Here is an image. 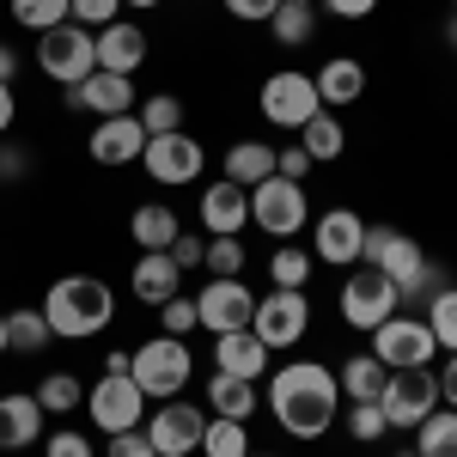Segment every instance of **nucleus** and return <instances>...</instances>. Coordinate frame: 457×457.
<instances>
[{
  "instance_id": "f257e3e1",
  "label": "nucleus",
  "mask_w": 457,
  "mask_h": 457,
  "mask_svg": "<svg viewBox=\"0 0 457 457\" xmlns=\"http://www.w3.org/2000/svg\"><path fill=\"white\" fill-rule=\"evenodd\" d=\"M336 403H342V385L317 360H293V366H281L269 378V415L293 439H323L329 421H336Z\"/></svg>"
},
{
  "instance_id": "f03ea898",
  "label": "nucleus",
  "mask_w": 457,
  "mask_h": 457,
  "mask_svg": "<svg viewBox=\"0 0 457 457\" xmlns=\"http://www.w3.org/2000/svg\"><path fill=\"white\" fill-rule=\"evenodd\" d=\"M43 317H49V336L86 342V336H98L116 317V293L98 275H62V281L49 287V299H43Z\"/></svg>"
},
{
  "instance_id": "7ed1b4c3",
  "label": "nucleus",
  "mask_w": 457,
  "mask_h": 457,
  "mask_svg": "<svg viewBox=\"0 0 457 457\" xmlns=\"http://www.w3.org/2000/svg\"><path fill=\"white\" fill-rule=\"evenodd\" d=\"M250 226L256 232H269L275 245H293L305 226H312V202H305V183H293V177H262L256 189H250Z\"/></svg>"
},
{
  "instance_id": "20e7f679",
  "label": "nucleus",
  "mask_w": 457,
  "mask_h": 457,
  "mask_svg": "<svg viewBox=\"0 0 457 457\" xmlns=\"http://www.w3.org/2000/svg\"><path fill=\"white\" fill-rule=\"evenodd\" d=\"M129 378L146 390V396H159V403H171L177 390L195 378V360L183 348V336H153L141 348L129 353Z\"/></svg>"
},
{
  "instance_id": "39448f33",
  "label": "nucleus",
  "mask_w": 457,
  "mask_h": 457,
  "mask_svg": "<svg viewBox=\"0 0 457 457\" xmlns=\"http://www.w3.org/2000/svg\"><path fill=\"white\" fill-rule=\"evenodd\" d=\"M37 68L49 73L62 92L79 86V79H92L98 73V31H86V25H55V31L37 37Z\"/></svg>"
},
{
  "instance_id": "423d86ee",
  "label": "nucleus",
  "mask_w": 457,
  "mask_h": 457,
  "mask_svg": "<svg viewBox=\"0 0 457 457\" xmlns=\"http://www.w3.org/2000/svg\"><path fill=\"white\" fill-rule=\"evenodd\" d=\"M378 409H385L390 427L415 433V427L439 409V378H433V366H403V372H390L385 390H378Z\"/></svg>"
},
{
  "instance_id": "0eeeda50",
  "label": "nucleus",
  "mask_w": 457,
  "mask_h": 457,
  "mask_svg": "<svg viewBox=\"0 0 457 457\" xmlns=\"http://www.w3.org/2000/svg\"><path fill=\"white\" fill-rule=\"evenodd\" d=\"M250 329H256L269 348H293V342H305V336H312V299H305V287H275V293H262V299H256V317H250Z\"/></svg>"
},
{
  "instance_id": "6e6552de",
  "label": "nucleus",
  "mask_w": 457,
  "mask_h": 457,
  "mask_svg": "<svg viewBox=\"0 0 457 457\" xmlns=\"http://www.w3.org/2000/svg\"><path fill=\"white\" fill-rule=\"evenodd\" d=\"M317 110H323V98H317V79L312 73H299V68H281V73H269L262 79V116L275 122V129H305Z\"/></svg>"
},
{
  "instance_id": "1a4fd4ad",
  "label": "nucleus",
  "mask_w": 457,
  "mask_h": 457,
  "mask_svg": "<svg viewBox=\"0 0 457 457\" xmlns=\"http://www.w3.org/2000/svg\"><path fill=\"white\" fill-rule=\"evenodd\" d=\"M396 305H403V299H396V281L378 275V269H366V262L342 281V323H348V329H378Z\"/></svg>"
},
{
  "instance_id": "9d476101",
  "label": "nucleus",
  "mask_w": 457,
  "mask_h": 457,
  "mask_svg": "<svg viewBox=\"0 0 457 457\" xmlns=\"http://www.w3.org/2000/svg\"><path fill=\"white\" fill-rule=\"evenodd\" d=\"M372 353L385 360L390 372H403V366H433L439 342H433L427 317H396V312H390L385 323L372 329Z\"/></svg>"
},
{
  "instance_id": "9b49d317",
  "label": "nucleus",
  "mask_w": 457,
  "mask_h": 457,
  "mask_svg": "<svg viewBox=\"0 0 457 457\" xmlns=\"http://www.w3.org/2000/svg\"><path fill=\"white\" fill-rule=\"evenodd\" d=\"M146 177L153 183H165V189H183V183H195L202 177V165H208V153H202V141L195 135H146Z\"/></svg>"
},
{
  "instance_id": "f8f14e48",
  "label": "nucleus",
  "mask_w": 457,
  "mask_h": 457,
  "mask_svg": "<svg viewBox=\"0 0 457 457\" xmlns=\"http://www.w3.org/2000/svg\"><path fill=\"white\" fill-rule=\"evenodd\" d=\"M86 409H92V421L104 427V433H129V427H141V415H146V390L122 372H104L98 385L86 390Z\"/></svg>"
},
{
  "instance_id": "ddd939ff",
  "label": "nucleus",
  "mask_w": 457,
  "mask_h": 457,
  "mask_svg": "<svg viewBox=\"0 0 457 457\" xmlns=\"http://www.w3.org/2000/svg\"><path fill=\"white\" fill-rule=\"evenodd\" d=\"M250 317H256V293H250L238 275H232V281H208L202 293H195V323L213 329V336L250 329Z\"/></svg>"
},
{
  "instance_id": "4468645a",
  "label": "nucleus",
  "mask_w": 457,
  "mask_h": 457,
  "mask_svg": "<svg viewBox=\"0 0 457 457\" xmlns=\"http://www.w3.org/2000/svg\"><path fill=\"white\" fill-rule=\"evenodd\" d=\"M202 433H208V415H202L195 403H183V396L159 403V415L146 421V439H153L159 457H189L195 445H202Z\"/></svg>"
},
{
  "instance_id": "2eb2a0df",
  "label": "nucleus",
  "mask_w": 457,
  "mask_h": 457,
  "mask_svg": "<svg viewBox=\"0 0 457 457\" xmlns=\"http://www.w3.org/2000/svg\"><path fill=\"white\" fill-rule=\"evenodd\" d=\"M360 262H366V269H378V275H390V281H409L427 256H421V245H415L409 232H396V226H366Z\"/></svg>"
},
{
  "instance_id": "dca6fc26",
  "label": "nucleus",
  "mask_w": 457,
  "mask_h": 457,
  "mask_svg": "<svg viewBox=\"0 0 457 457\" xmlns=\"http://www.w3.org/2000/svg\"><path fill=\"white\" fill-rule=\"evenodd\" d=\"M360 245H366V220H360L353 208H329L323 220H317V232H312V256L336 262V269L360 262Z\"/></svg>"
},
{
  "instance_id": "f3484780",
  "label": "nucleus",
  "mask_w": 457,
  "mask_h": 457,
  "mask_svg": "<svg viewBox=\"0 0 457 457\" xmlns=\"http://www.w3.org/2000/svg\"><path fill=\"white\" fill-rule=\"evenodd\" d=\"M68 104L73 110H98V116H135V79L129 73H92V79H79V86H68Z\"/></svg>"
},
{
  "instance_id": "a211bd4d",
  "label": "nucleus",
  "mask_w": 457,
  "mask_h": 457,
  "mask_svg": "<svg viewBox=\"0 0 457 457\" xmlns=\"http://www.w3.org/2000/svg\"><path fill=\"white\" fill-rule=\"evenodd\" d=\"M86 146H92L98 165H135L146 153V129H141V116H98Z\"/></svg>"
},
{
  "instance_id": "6ab92c4d",
  "label": "nucleus",
  "mask_w": 457,
  "mask_h": 457,
  "mask_svg": "<svg viewBox=\"0 0 457 457\" xmlns=\"http://www.w3.org/2000/svg\"><path fill=\"white\" fill-rule=\"evenodd\" d=\"M202 226H208L213 238H238L250 226V189L245 183H232V177L226 183H208L202 189Z\"/></svg>"
},
{
  "instance_id": "aec40b11",
  "label": "nucleus",
  "mask_w": 457,
  "mask_h": 457,
  "mask_svg": "<svg viewBox=\"0 0 457 457\" xmlns=\"http://www.w3.org/2000/svg\"><path fill=\"white\" fill-rule=\"evenodd\" d=\"M269 342L256 329H226L213 336V372H232V378H262L269 372Z\"/></svg>"
},
{
  "instance_id": "412c9836",
  "label": "nucleus",
  "mask_w": 457,
  "mask_h": 457,
  "mask_svg": "<svg viewBox=\"0 0 457 457\" xmlns=\"http://www.w3.org/2000/svg\"><path fill=\"white\" fill-rule=\"evenodd\" d=\"M141 62H146V31L141 25H122V19H116V25L98 31V68L104 73H135Z\"/></svg>"
},
{
  "instance_id": "4be33fe9",
  "label": "nucleus",
  "mask_w": 457,
  "mask_h": 457,
  "mask_svg": "<svg viewBox=\"0 0 457 457\" xmlns=\"http://www.w3.org/2000/svg\"><path fill=\"white\" fill-rule=\"evenodd\" d=\"M135 299L141 305H165V299H177V281H183V269H177L165 250H141V262H135Z\"/></svg>"
},
{
  "instance_id": "5701e85b",
  "label": "nucleus",
  "mask_w": 457,
  "mask_h": 457,
  "mask_svg": "<svg viewBox=\"0 0 457 457\" xmlns=\"http://www.w3.org/2000/svg\"><path fill=\"white\" fill-rule=\"evenodd\" d=\"M43 433V403L37 396H0V452H25Z\"/></svg>"
},
{
  "instance_id": "b1692460",
  "label": "nucleus",
  "mask_w": 457,
  "mask_h": 457,
  "mask_svg": "<svg viewBox=\"0 0 457 457\" xmlns=\"http://www.w3.org/2000/svg\"><path fill=\"white\" fill-rule=\"evenodd\" d=\"M312 79H317V98H323V110H342V104H353V98L366 92V68H360L353 55H336V62H323Z\"/></svg>"
},
{
  "instance_id": "393cba45",
  "label": "nucleus",
  "mask_w": 457,
  "mask_h": 457,
  "mask_svg": "<svg viewBox=\"0 0 457 457\" xmlns=\"http://www.w3.org/2000/svg\"><path fill=\"white\" fill-rule=\"evenodd\" d=\"M208 409L220 415V421H250V415H256V378L213 372L208 378Z\"/></svg>"
},
{
  "instance_id": "a878e982",
  "label": "nucleus",
  "mask_w": 457,
  "mask_h": 457,
  "mask_svg": "<svg viewBox=\"0 0 457 457\" xmlns=\"http://www.w3.org/2000/svg\"><path fill=\"white\" fill-rule=\"evenodd\" d=\"M129 232H135V245H141V250H171L177 213L165 208V202H141V208L129 213Z\"/></svg>"
},
{
  "instance_id": "bb28decb",
  "label": "nucleus",
  "mask_w": 457,
  "mask_h": 457,
  "mask_svg": "<svg viewBox=\"0 0 457 457\" xmlns=\"http://www.w3.org/2000/svg\"><path fill=\"white\" fill-rule=\"evenodd\" d=\"M269 31H275V43H287V49L312 43L317 37V0H281L275 19H269Z\"/></svg>"
},
{
  "instance_id": "cd10ccee",
  "label": "nucleus",
  "mask_w": 457,
  "mask_h": 457,
  "mask_svg": "<svg viewBox=\"0 0 457 457\" xmlns=\"http://www.w3.org/2000/svg\"><path fill=\"white\" fill-rule=\"evenodd\" d=\"M342 141H348V135H342V116H336V110H317L312 122L299 129V146L312 153V165H329V159H342Z\"/></svg>"
},
{
  "instance_id": "c85d7f7f",
  "label": "nucleus",
  "mask_w": 457,
  "mask_h": 457,
  "mask_svg": "<svg viewBox=\"0 0 457 457\" xmlns=\"http://www.w3.org/2000/svg\"><path fill=\"white\" fill-rule=\"evenodd\" d=\"M385 378H390V366L378 360V353H353V360H342V390H348L353 403H378Z\"/></svg>"
},
{
  "instance_id": "c756f323",
  "label": "nucleus",
  "mask_w": 457,
  "mask_h": 457,
  "mask_svg": "<svg viewBox=\"0 0 457 457\" xmlns=\"http://www.w3.org/2000/svg\"><path fill=\"white\" fill-rule=\"evenodd\" d=\"M226 177H232V183H245V189H256L262 177H275V146L238 141L232 153H226Z\"/></svg>"
},
{
  "instance_id": "7c9ffc66",
  "label": "nucleus",
  "mask_w": 457,
  "mask_h": 457,
  "mask_svg": "<svg viewBox=\"0 0 457 457\" xmlns=\"http://www.w3.org/2000/svg\"><path fill=\"white\" fill-rule=\"evenodd\" d=\"M6 348L12 353H43L49 348V317H43V305L6 312Z\"/></svg>"
},
{
  "instance_id": "2f4dec72",
  "label": "nucleus",
  "mask_w": 457,
  "mask_h": 457,
  "mask_svg": "<svg viewBox=\"0 0 457 457\" xmlns=\"http://www.w3.org/2000/svg\"><path fill=\"white\" fill-rule=\"evenodd\" d=\"M415 457H457V409H433L415 427Z\"/></svg>"
},
{
  "instance_id": "473e14b6",
  "label": "nucleus",
  "mask_w": 457,
  "mask_h": 457,
  "mask_svg": "<svg viewBox=\"0 0 457 457\" xmlns=\"http://www.w3.org/2000/svg\"><path fill=\"white\" fill-rule=\"evenodd\" d=\"M31 396L43 403V415H73V409L86 403V385H79L73 372H49V378H43Z\"/></svg>"
},
{
  "instance_id": "72a5a7b5",
  "label": "nucleus",
  "mask_w": 457,
  "mask_h": 457,
  "mask_svg": "<svg viewBox=\"0 0 457 457\" xmlns=\"http://www.w3.org/2000/svg\"><path fill=\"white\" fill-rule=\"evenodd\" d=\"M202 457H250V421H220L213 415L202 433Z\"/></svg>"
},
{
  "instance_id": "f704fd0d",
  "label": "nucleus",
  "mask_w": 457,
  "mask_h": 457,
  "mask_svg": "<svg viewBox=\"0 0 457 457\" xmlns=\"http://www.w3.org/2000/svg\"><path fill=\"white\" fill-rule=\"evenodd\" d=\"M427 329H433V342L445 353H457V287H445V293L427 299Z\"/></svg>"
},
{
  "instance_id": "c9c22d12",
  "label": "nucleus",
  "mask_w": 457,
  "mask_h": 457,
  "mask_svg": "<svg viewBox=\"0 0 457 457\" xmlns=\"http://www.w3.org/2000/svg\"><path fill=\"white\" fill-rule=\"evenodd\" d=\"M12 25H25V31H55V25H68V0H12Z\"/></svg>"
},
{
  "instance_id": "e433bc0d",
  "label": "nucleus",
  "mask_w": 457,
  "mask_h": 457,
  "mask_svg": "<svg viewBox=\"0 0 457 457\" xmlns=\"http://www.w3.org/2000/svg\"><path fill=\"white\" fill-rule=\"evenodd\" d=\"M269 281L275 287H305L312 281V256L299 245H275V256H269Z\"/></svg>"
},
{
  "instance_id": "4c0bfd02",
  "label": "nucleus",
  "mask_w": 457,
  "mask_h": 457,
  "mask_svg": "<svg viewBox=\"0 0 457 457\" xmlns=\"http://www.w3.org/2000/svg\"><path fill=\"white\" fill-rule=\"evenodd\" d=\"M135 116H141V129H146V135H177V129H183V104H177L171 92H159V98L135 104Z\"/></svg>"
},
{
  "instance_id": "58836bf2",
  "label": "nucleus",
  "mask_w": 457,
  "mask_h": 457,
  "mask_svg": "<svg viewBox=\"0 0 457 457\" xmlns=\"http://www.w3.org/2000/svg\"><path fill=\"white\" fill-rule=\"evenodd\" d=\"M202 269H208L213 281H232V275H245V238H208V256H202Z\"/></svg>"
},
{
  "instance_id": "ea45409f",
  "label": "nucleus",
  "mask_w": 457,
  "mask_h": 457,
  "mask_svg": "<svg viewBox=\"0 0 457 457\" xmlns=\"http://www.w3.org/2000/svg\"><path fill=\"white\" fill-rule=\"evenodd\" d=\"M348 433L360 439V445H378V439L390 433L385 409H378V403H353V409H348Z\"/></svg>"
},
{
  "instance_id": "a19ab883",
  "label": "nucleus",
  "mask_w": 457,
  "mask_h": 457,
  "mask_svg": "<svg viewBox=\"0 0 457 457\" xmlns=\"http://www.w3.org/2000/svg\"><path fill=\"white\" fill-rule=\"evenodd\" d=\"M439 281H445V269H433V262H421V269H415L409 281H396V299H403V305H427L433 293H445Z\"/></svg>"
},
{
  "instance_id": "79ce46f5",
  "label": "nucleus",
  "mask_w": 457,
  "mask_h": 457,
  "mask_svg": "<svg viewBox=\"0 0 457 457\" xmlns=\"http://www.w3.org/2000/svg\"><path fill=\"white\" fill-rule=\"evenodd\" d=\"M116 12H122V0H68V19H73V25H86V31L116 25Z\"/></svg>"
},
{
  "instance_id": "37998d69",
  "label": "nucleus",
  "mask_w": 457,
  "mask_h": 457,
  "mask_svg": "<svg viewBox=\"0 0 457 457\" xmlns=\"http://www.w3.org/2000/svg\"><path fill=\"white\" fill-rule=\"evenodd\" d=\"M159 323H165V336H189V329H195V299H183V293L165 299V305H159Z\"/></svg>"
},
{
  "instance_id": "c03bdc74",
  "label": "nucleus",
  "mask_w": 457,
  "mask_h": 457,
  "mask_svg": "<svg viewBox=\"0 0 457 457\" xmlns=\"http://www.w3.org/2000/svg\"><path fill=\"white\" fill-rule=\"evenodd\" d=\"M104 457H159V452H153V439H146V427H129V433H110Z\"/></svg>"
},
{
  "instance_id": "a18cd8bd",
  "label": "nucleus",
  "mask_w": 457,
  "mask_h": 457,
  "mask_svg": "<svg viewBox=\"0 0 457 457\" xmlns=\"http://www.w3.org/2000/svg\"><path fill=\"white\" fill-rule=\"evenodd\" d=\"M43 457H92V439H86L79 427H62V433H49Z\"/></svg>"
},
{
  "instance_id": "49530a36",
  "label": "nucleus",
  "mask_w": 457,
  "mask_h": 457,
  "mask_svg": "<svg viewBox=\"0 0 457 457\" xmlns=\"http://www.w3.org/2000/svg\"><path fill=\"white\" fill-rule=\"evenodd\" d=\"M275 171H281V177H293V183H305V171H312V153H305L299 141H293V146H281V153H275Z\"/></svg>"
},
{
  "instance_id": "de8ad7c7",
  "label": "nucleus",
  "mask_w": 457,
  "mask_h": 457,
  "mask_svg": "<svg viewBox=\"0 0 457 457\" xmlns=\"http://www.w3.org/2000/svg\"><path fill=\"white\" fill-rule=\"evenodd\" d=\"M165 256H171L177 269H195V262L208 256V245H202L195 232H177V238H171V250H165Z\"/></svg>"
},
{
  "instance_id": "09e8293b",
  "label": "nucleus",
  "mask_w": 457,
  "mask_h": 457,
  "mask_svg": "<svg viewBox=\"0 0 457 457\" xmlns=\"http://www.w3.org/2000/svg\"><path fill=\"white\" fill-rule=\"evenodd\" d=\"M275 6H281V0H226V12H232V19H245V25H269V19H275Z\"/></svg>"
},
{
  "instance_id": "8fccbe9b",
  "label": "nucleus",
  "mask_w": 457,
  "mask_h": 457,
  "mask_svg": "<svg viewBox=\"0 0 457 457\" xmlns=\"http://www.w3.org/2000/svg\"><path fill=\"white\" fill-rule=\"evenodd\" d=\"M433 378H439V403H445V409H457V353H445V366H439Z\"/></svg>"
},
{
  "instance_id": "3c124183",
  "label": "nucleus",
  "mask_w": 457,
  "mask_h": 457,
  "mask_svg": "<svg viewBox=\"0 0 457 457\" xmlns=\"http://www.w3.org/2000/svg\"><path fill=\"white\" fill-rule=\"evenodd\" d=\"M323 6H329L336 19H372V12H378V0H323Z\"/></svg>"
},
{
  "instance_id": "603ef678",
  "label": "nucleus",
  "mask_w": 457,
  "mask_h": 457,
  "mask_svg": "<svg viewBox=\"0 0 457 457\" xmlns=\"http://www.w3.org/2000/svg\"><path fill=\"white\" fill-rule=\"evenodd\" d=\"M12 116H19V98H12V86H6V79H0V135H6V129H12Z\"/></svg>"
},
{
  "instance_id": "864d4df0",
  "label": "nucleus",
  "mask_w": 457,
  "mask_h": 457,
  "mask_svg": "<svg viewBox=\"0 0 457 457\" xmlns=\"http://www.w3.org/2000/svg\"><path fill=\"white\" fill-rule=\"evenodd\" d=\"M12 73H19V49H12V43H0V79L12 86Z\"/></svg>"
},
{
  "instance_id": "5fc2aeb1",
  "label": "nucleus",
  "mask_w": 457,
  "mask_h": 457,
  "mask_svg": "<svg viewBox=\"0 0 457 457\" xmlns=\"http://www.w3.org/2000/svg\"><path fill=\"white\" fill-rule=\"evenodd\" d=\"M0 353H6V312H0Z\"/></svg>"
},
{
  "instance_id": "6e6d98bb",
  "label": "nucleus",
  "mask_w": 457,
  "mask_h": 457,
  "mask_svg": "<svg viewBox=\"0 0 457 457\" xmlns=\"http://www.w3.org/2000/svg\"><path fill=\"white\" fill-rule=\"evenodd\" d=\"M122 6H159V0H122Z\"/></svg>"
},
{
  "instance_id": "4d7b16f0",
  "label": "nucleus",
  "mask_w": 457,
  "mask_h": 457,
  "mask_svg": "<svg viewBox=\"0 0 457 457\" xmlns=\"http://www.w3.org/2000/svg\"><path fill=\"white\" fill-rule=\"evenodd\" d=\"M452 49H457V19H452Z\"/></svg>"
},
{
  "instance_id": "13d9d810",
  "label": "nucleus",
  "mask_w": 457,
  "mask_h": 457,
  "mask_svg": "<svg viewBox=\"0 0 457 457\" xmlns=\"http://www.w3.org/2000/svg\"><path fill=\"white\" fill-rule=\"evenodd\" d=\"M396 457H415V445H409V452H396Z\"/></svg>"
},
{
  "instance_id": "bf43d9fd",
  "label": "nucleus",
  "mask_w": 457,
  "mask_h": 457,
  "mask_svg": "<svg viewBox=\"0 0 457 457\" xmlns=\"http://www.w3.org/2000/svg\"><path fill=\"white\" fill-rule=\"evenodd\" d=\"M250 457H275V452H250Z\"/></svg>"
},
{
  "instance_id": "052dcab7",
  "label": "nucleus",
  "mask_w": 457,
  "mask_h": 457,
  "mask_svg": "<svg viewBox=\"0 0 457 457\" xmlns=\"http://www.w3.org/2000/svg\"><path fill=\"white\" fill-rule=\"evenodd\" d=\"M0 183H6V165H0Z\"/></svg>"
}]
</instances>
